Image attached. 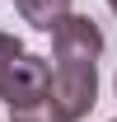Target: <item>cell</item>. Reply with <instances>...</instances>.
Returning <instances> with one entry per match:
<instances>
[{"label": "cell", "mask_w": 117, "mask_h": 122, "mask_svg": "<svg viewBox=\"0 0 117 122\" xmlns=\"http://www.w3.org/2000/svg\"><path fill=\"white\" fill-rule=\"evenodd\" d=\"M98 56L103 33L89 14H66L52 28V99L70 122L89 117L98 103Z\"/></svg>", "instance_id": "1"}, {"label": "cell", "mask_w": 117, "mask_h": 122, "mask_svg": "<svg viewBox=\"0 0 117 122\" xmlns=\"http://www.w3.org/2000/svg\"><path fill=\"white\" fill-rule=\"evenodd\" d=\"M47 94H52V61L47 56L24 52V56L0 66V99L10 108H24L33 99H47Z\"/></svg>", "instance_id": "2"}, {"label": "cell", "mask_w": 117, "mask_h": 122, "mask_svg": "<svg viewBox=\"0 0 117 122\" xmlns=\"http://www.w3.org/2000/svg\"><path fill=\"white\" fill-rule=\"evenodd\" d=\"M14 10L24 14V24H33V28L52 33L61 19L70 14V0H14Z\"/></svg>", "instance_id": "3"}, {"label": "cell", "mask_w": 117, "mask_h": 122, "mask_svg": "<svg viewBox=\"0 0 117 122\" xmlns=\"http://www.w3.org/2000/svg\"><path fill=\"white\" fill-rule=\"evenodd\" d=\"M10 122H70L66 113L56 108V99L47 94V99H33L24 108H10Z\"/></svg>", "instance_id": "4"}, {"label": "cell", "mask_w": 117, "mask_h": 122, "mask_svg": "<svg viewBox=\"0 0 117 122\" xmlns=\"http://www.w3.org/2000/svg\"><path fill=\"white\" fill-rule=\"evenodd\" d=\"M14 56H24V42H19L14 33H0V66L14 61Z\"/></svg>", "instance_id": "5"}, {"label": "cell", "mask_w": 117, "mask_h": 122, "mask_svg": "<svg viewBox=\"0 0 117 122\" xmlns=\"http://www.w3.org/2000/svg\"><path fill=\"white\" fill-rule=\"evenodd\" d=\"M108 10H112V14H117V0H108Z\"/></svg>", "instance_id": "6"}, {"label": "cell", "mask_w": 117, "mask_h": 122, "mask_svg": "<svg viewBox=\"0 0 117 122\" xmlns=\"http://www.w3.org/2000/svg\"><path fill=\"white\" fill-rule=\"evenodd\" d=\"M112 122H117V117H112Z\"/></svg>", "instance_id": "7"}]
</instances>
